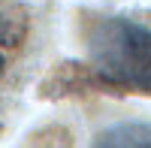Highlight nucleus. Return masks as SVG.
Wrapping results in <instances>:
<instances>
[{
	"label": "nucleus",
	"mask_w": 151,
	"mask_h": 148,
	"mask_svg": "<svg viewBox=\"0 0 151 148\" xmlns=\"http://www.w3.org/2000/svg\"><path fill=\"white\" fill-rule=\"evenodd\" d=\"M6 73V48H0V76Z\"/></svg>",
	"instance_id": "3"
},
{
	"label": "nucleus",
	"mask_w": 151,
	"mask_h": 148,
	"mask_svg": "<svg viewBox=\"0 0 151 148\" xmlns=\"http://www.w3.org/2000/svg\"><path fill=\"white\" fill-rule=\"evenodd\" d=\"M88 60L106 85L151 94V27L121 15L100 18L88 33Z\"/></svg>",
	"instance_id": "1"
},
{
	"label": "nucleus",
	"mask_w": 151,
	"mask_h": 148,
	"mask_svg": "<svg viewBox=\"0 0 151 148\" xmlns=\"http://www.w3.org/2000/svg\"><path fill=\"white\" fill-rule=\"evenodd\" d=\"M91 148H151V124L145 121H118L100 130Z\"/></svg>",
	"instance_id": "2"
}]
</instances>
